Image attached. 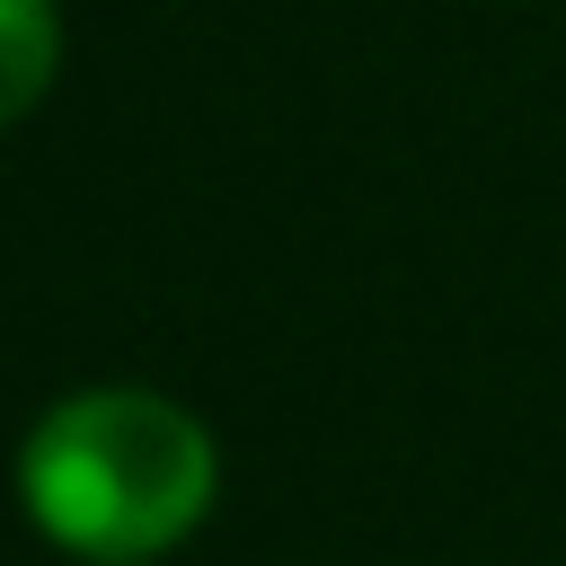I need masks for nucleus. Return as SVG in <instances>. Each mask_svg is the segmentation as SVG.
Returning a JSON list of instances; mask_svg holds the SVG:
<instances>
[{
    "label": "nucleus",
    "mask_w": 566,
    "mask_h": 566,
    "mask_svg": "<svg viewBox=\"0 0 566 566\" xmlns=\"http://www.w3.org/2000/svg\"><path fill=\"white\" fill-rule=\"evenodd\" d=\"M212 433L150 389L62 398L27 442V504L80 557H150L186 539L212 504Z\"/></svg>",
    "instance_id": "nucleus-1"
},
{
    "label": "nucleus",
    "mask_w": 566,
    "mask_h": 566,
    "mask_svg": "<svg viewBox=\"0 0 566 566\" xmlns=\"http://www.w3.org/2000/svg\"><path fill=\"white\" fill-rule=\"evenodd\" d=\"M0 71H9L0 80L9 115H27L53 80V9L44 0H0Z\"/></svg>",
    "instance_id": "nucleus-2"
}]
</instances>
